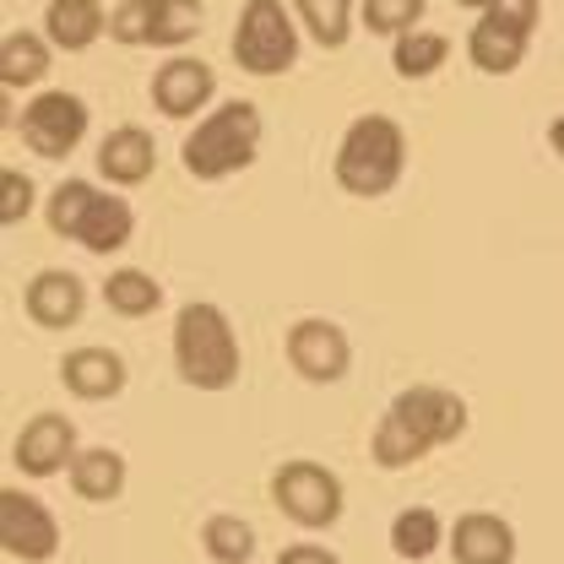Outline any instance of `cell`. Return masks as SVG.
<instances>
[{"mask_svg": "<svg viewBox=\"0 0 564 564\" xmlns=\"http://www.w3.org/2000/svg\"><path fill=\"white\" fill-rule=\"evenodd\" d=\"M467 434V402L445 386H408L397 391V402L386 408V419L375 429V467L402 473L423 462L429 451L451 445Z\"/></svg>", "mask_w": 564, "mask_h": 564, "instance_id": "cell-1", "label": "cell"}, {"mask_svg": "<svg viewBox=\"0 0 564 564\" xmlns=\"http://www.w3.org/2000/svg\"><path fill=\"white\" fill-rule=\"evenodd\" d=\"M337 185L358 196V202H375V196H391L397 180L408 174V131L391 120V115H358L343 141H337Z\"/></svg>", "mask_w": 564, "mask_h": 564, "instance_id": "cell-2", "label": "cell"}, {"mask_svg": "<svg viewBox=\"0 0 564 564\" xmlns=\"http://www.w3.org/2000/svg\"><path fill=\"white\" fill-rule=\"evenodd\" d=\"M256 152H261V109L245 104V98H228V104H217L212 115L196 120V131L180 147V163H185L191 180L212 185V180H228V174L250 169Z\"/></svg>", "mask_w": 564, "mask_h": 564, "instance_id": "cell-3", "label": "cell"}, {"mask_svg": "<svg viewBox=\"0 0 564 564\" xmlns=\"http://www.w3.org/2000/svg\"><path fill=\"white\" fill-rule=\"evenodd\" d=\"M44 217H50V228H55L61 239H76L87 256H115V250H126L131 234H137L131 202H126V196H109V191H98V185H87V180L55 185Z\"/></svg>", "mask_w": 564, "mask_h": 564, "instance_id": "cell-4", "label": "cell"}, {"mask_svg": "<svg viewBox=\"0 0 564 564\" xmlns=\"http://www.w3.org/2000/svg\"><path fill=\"white\" fill-rule=\"evenodd\" d=\"M174 364L196 391H228L239 380V337L217 304H185L174 321Z\"/></svg>", "mask_w": 564, "mask_h": 564, "instance_id": "cell-5", "label": "cell"}, {"mask_svg": "<svg viewBox=\"0 0 564 564\" xmlns=\"http://www.w3.org/2000/svg\"><path fill=\"white\" fill-rule=\"evenodd\" d=\"M234 61L250 76H282L299 61V22L282 0H245L234 28Z\"/></svg>", "mask_w": 564, "mask_h": 564, "instance_id": "cell-6", "label": "cell"}, {"mask_svg": "<svg viewBox=\"0 0 564 564\" xmlns=\"http://www.w3.org/2000/svg\"><path fill=\"white\" fill-rule=\"evenodd\" d=\"M532 33H538V0H494L467 33V55L484 76H510L527 61Z\"/></svg>", "mask_w": 564, "mask_h": 564, "instance_id": "cell-7", "label": "cell"}, {"mask_svg": "<svg viewBox=\"0 0 564 564\" xmlns=\"http://www.w3.org/2000/svg\"><path fill=\"white\" fill-rule=\"evenodd\" d=\"M272 499H278V510L288 521L321 532V527H332L343 516V478L332 467L299 456V462H282L272 473Z\"/></svg>", "mask_w": 564, "mask_h": 564, "instance_id": "cell-8", "label": "cell"}, {"mask_svg": "<svg viewBox=\"0 0 564 564\" xmlns=\"http://www.w3.org/2000/svg\"><path fill=\"white\" fill-rule=\"evenodd\" d=\"M17 131H22V147L39 152V158H70L82 147V137H87V104L76 93L50 87L33 104H22Z\"/></svg>", "mask_w": 564, "mask_h": 564, "instance_id": "cell-9", "label": "cell"}, {"mask_svg": "<svg viewBox=\"0 0 564 564\" xmlns=\"http://www.w3.org/2000/svg\"><path fill=\"white\" fill-rule=\"evenodd\" d=\"M0 549L22 564H44L61 554V521L44 499L22 489H0Z\"/></svg>", "mask_w": 564, "mask_h": 564, "instance_id": "cell-10", "label": "cell"}, {"mask_svg": "<svg viewBox=\"0 0 564 564\" xmlns=\"http://www.w3.org/2000/svg\"><path fill=\"white\" fill-rule=\"evenodd\" d=\"M288 364H293L310 386H337L352 364L348 332H343L337 321H321V315L293 321V326H288Z\"/></svg>", "mask_w": 564, "mask_h": 564, "instance_id": "cell-11", "label": "cell"}, {"mask_svg": "<svg viewBox=\"0 0 564 564\" xmlns=\"http://www.w3.org/2000/svg\"><path fill=\"white\" fill-rule=\"evenodd\" d=\"M11 462L28 473V478H55L76 462V423L66 413H39V419L22 423L17 445H11Z\"/></svg>", "mask_w": 564, "mask_h": 564, "instance_id": "cell-12", "label": "cell"}, {"mask_svg": "<svg viewBox=\"0 0 564 564\" xmlns=\"http://www.w3.org/2000/svg\"><path fill=\"white\" fill-rule=\"evenodd\" d=\"M212 93H217L212 66L207 61H191V55L163 61L158 76H152V104H158V115H169V120H196L212 104Z\"/></svg>", "mask_w": 564, "mask_h": 564, "instance_id": "cell-13", "label": "cell"}, {"mask_svg": "<svg viewBox=\"0 0 564 564\" xmlns=\"http://www.w3.org/2000/svg\"><path fill=\"white\" fill-rule=\"evenodd\" d=\"M22 310H28V321H33V326H50V332L76 326V321H82V310H87V282L76 278V272L50 267V272H39V278L28 282Z\"/></svg>", "mask_w": 564, "mask_h": 564, "instance_id": "cell-14", "label": "cell"}, {"mask_svg": "<svg viewBox=\"0 0 564 564\" xmlns=\"http://www.w3.org/2000/svg\"><path fill=\"white\" fill-rule=\"evenodd\" d=\"M445 543H451V560L456 564H510L516 560V532H510V521L494 516V510L456 516V527H451Z\"/></svg>", "mask_w": 564, "mask_h": 564, "instance_id": "cell-15", "label": "cell"}, {"mask_svg": "<svg viewBox=\"0 0 564 564\" xmlns=\"http://www.w3.org/2000/svg\"><path fill=\"white\" fill-rule=\"evenodd\" d=\"M158 169V141L147 137L141 126H115L109 137L98 141V174L109 185H147Z\"/></svg>", "mask_w": 564, "mask_h": 564, "instance_id": "cell-16", "label": "cell"}, {"mask_svg": "<svg viewBox=\"0 0 564 564\" xmlns=\"http://www.w3.org/2000/svg\"><path fill=\"white\" fill-rule=\"evenodd\" d=\"M61 380H66L70 397H82V402H109V397L126 391V358L109 348H76L61 364Z\"/></svg>", "mask_w": 564, "mask_h": 564, "instance_id": "cell-17", "label": "cell"}, {"mask_svg": "<svg viewBox=\"0 0 564 564\" xmlns=\"http://www.w3.org/2000/svg\"><path fill=\"white\" fill-rule=\"evenodd\" d=\"M104 33H109V11L98 0H50L44 6V39L66 55L93 50Z\"/></svg>", "mask_w": 564, "mask_h": 564, "instance_id": "cell-18", "label": "cell"}, {"mask_svg": "<svg viewBox=\"0 0 564 564\" xmlns=\"http://www.w3.org/2000/svg\"><path fill=\"white\" fill-rule=\"evenodd\" d=\"M70 489H76V499H93V505L120 499V489H126V456L109 451V445L76 451V462H70Z\"/></svg>", "mask_w": 564, "mask_h": 564, "instance_id": "cell-19", "label": "cell"}, {"mask_svg": "<svg viewBox=\"0 0 564 564\" xmlns=\"http://www.w3.org/2000/svg\"><path fill=\"white\" fill-rule=\"evenodd\" d=\"M50 50L55 44L44 33H6L0 39V82H6V93L44 82L50 76Z\"/></svg>", "mask_w": 564, "mask_h": 564, "instance_id": "cell-20", "label": "cell"}, {"mask_svg": "<svg viewBox=\"0 0 564 564\" xmlns=\"http://www.w3.org/2000/svg\"><path fill=\"white\" fill-rule=\"evenodd\" d=\"M104 304L115 315H126V321H141V315H152L163 304V282L152 278V272H141V267H120V272H109V282H104Z\"/></svg>", "mask_w": 564, "mask_h": 564, "instance_id": "cell-21", "label": "cell"}, {"mask_svg": "<svg viewBox=\"0 0 564 564\" xmlns=\"http://www.w3.org/2000/svg\"><path fill=\"white\" fill-rule=\"evenodd\" d=\"M451 61V39L445 33H429V28H408L402 39H397V50H391V66L402 82H423V76H434V70Z\"/></svg>", "mask_w": 564, "mask_h": 564, "instance_id": "cell-22", "label": "cell"}, {"mask_svg": "<svg viewBox=\"0 0 564 564\" xmlns=\"http://www.w3.org/2000/svg\"><path fill=\"white\" fill-rule=\"evenodd\" d=\"M440 543H445V527H440V516H434L429 505L397 510V521H391V549H397V560H429Z\"/></svg>", "mask_w": 564, "mask_h": 564, "instance_id": "cell-23", "label": "cell"}, {"mask_svg": "<svg viewBox=\"0 0 564 564\" xmlns=\"http://www.w3.org/2000/svg\"><path fill=\"white\" fill-rule=\"evenodd\" d=\"M293 17L321 50H343L352 39V0H293Z\"/></svg>", "mask_w": 564, "mask_h": 564, "instance_id": "cell-24", "label": "cell"}, {"mask_svg": "<svg viewBox=\"0 0 564 564\" xmlns=\"http://www.w3.org/2000/svg\"><path fill=\"white\" fill-rule=\"evenodd\" d=\"M207 28L202 0H152V44L158 50H180Z\"/></svg>", "mask_w": 564, "mask_h": 564, "instance_id": "cell-25", "label": "cell"}, {"mask_svg": "<svg viewBox=\"0 0 564 564\" xmlns=\"http://www.w3.org/2000/svg\"><path fill=\"white\" fill-rule=\"evenodd\" d=\"M202 549L217 564H250L256 560V532L239 516H212L207 527H202Z\"/></svg>", "mask_w": 564, "mask_h": 564, "instance_id": "cell-26", "label": "cell"}, {"mask_svg": "<svg viewBox=\"0 0 564 564\" xmlns=\"http://www.w3.org/2000/svg\"><path fill=\"white\" fill-rule=\"evenodd\" d=\"M423 22V0H364V28L380 39H402Z\"/></svg>", "mask_w": 564, "mask_h": 564, "instance_id": "cell-27", "label": "cell"}, {"mask_svg": "<svg viewBox=\"0 0 564 564\" xmlns=\"http://www.w3.org/2000/svg\"><path fill=\"white\" fill-rule=\"evenodd\" d=\"M109 39L115 44H152V0H120L109 11Z\"/></svg>", "mask_w": 564, "mask_h": 564, "instance_id": "cell-28", "label": "cell"}, {"mask_svg": "<svg viewBox=\"0 0 564 564\" xmlns=\"http://www.w3.org/2000/svg\"><path fill=\"white\" fill-rule=\"evenodd\" d=\"M28 212H33V180L17 174V169H6V174H0V223L17 228Z\"/></svg>", "mask_w": 564, "mask_h": 564, "instance_id": "cell-29", "label": "cell"}, {"mask_svg": "<svg viewBox=\"0 0 564 564\" xmlns=\"http://www.w3.org/2000/svg\"><path fill=\"white\" fill-rule=\"evenodd\" d=\"M278 564H343L332 549H321V543H293V549H282Z\"/></svg>", "mask_w": 564, "mask_h": 564, "instance_id": "cell-30", "label": "cell"}, {"mask_svg": "<svg viewBox=\"0 0 564 564\" xmlns=\"http://www.w3.org/2000/svg\"><path fill=\"white\" fill-rule=\"evenodd\" d=\"M549 147H554V152H560V158H564V115H560V120H554V126H549Z\"/></svg>", "mask_w": 564, "mask_h": 564, "instance_id": "cell-31", "label": "cell"}, {"mask_svg": "<svg viewBox=\"0 0 564 564\" xmlns=\"http://www.w3.org/2000/svg\"><path fill=\"white\" fill-rule=\"evenodd\" d=\"M456 6H467V11H489L494 0H456Z\"/></svg>", "mask_w": 564, "mask_h": 564, "instance_id": "cell-32", "label": "cell"}]
</instances>
